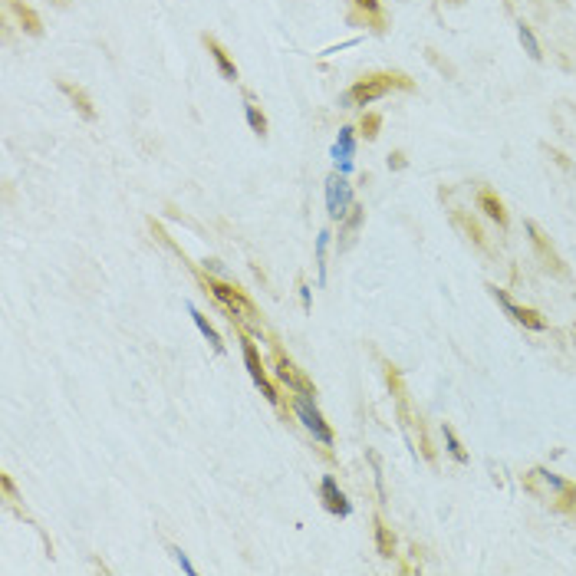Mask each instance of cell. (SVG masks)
<instances>
[{"label":"cell","mask_w":576,"mask_h":576,"mask_svg":"<svg viewBox=\"0 0 576 576\" xmlns=\"http://www.w3.org/2000/svg\"><path fill=\"white\" fill-rule=\"evenodd\" d=\"M386 382H388V388H392V399H395L399 418H402V425L409 428L415 448L422 451V458H425V461L435 464V448H431V438H428V431H425V422H422V415L412 409V402H409V388H405V382H402V376H399V369H395L392 363H386Z\"/></svg>","instance_id":"1"},{"label":"cell","mask_w":576,"mask_h":576,"mask_svg":"<svg viewBox=\"0 0 576 576\" xmlns=\"http://www.w3.org/2000/svg\"><path fill=\"white\" fill-rule=\"evenodd\" d=\"M524 488L530 494H537L540 501H550L553 511L560 513H576V481H566V477H557L543 468H534L530 475L524 477Z\"/></svg>","instance_id":"2"},{"label":"cell","mask_w":576,"mask_h":576,"mask_svg":"<svg viewBox=\"0 0 576 576\" xmlns=\"http://www.w3.org/2000/svg\"><path fill=\"white\" fill-rule=\"evenodd\" d=\"M198 280H201V287L211 290V297L224 306L227 320H231L234 326H244V323L261 326L257 306H254V300L240 287H231V283H224V280H214V277H204V274H198Z\"/></svg>","instance_id":"3"},{"label":"cell","mask_w":576,"mask_h":576,"mask_svg":"<svg viewBox=\"0 0 576 576\" xmlns=\"http://www.w3.org/2000/svg\"><path fill=\"white\" fill-rule=\"evenodd\" d=\"M392 89L412 92L415 89L412 76H405V73H365L363 79H356V83L346 89L343 102H346V106H369V102L388 96Z\"/></svg>","instance_id":"4"},{"label":"cell","mask_w":576,"mask_h":576,"mask_svg":"<svg viewBox=\"0 0 576 576\" xmlns=\"http://www.w3.org/2000/svg\"><path fill=\"white\" fill-rule=\"evenodd\" d=\"M238 333H240V352H244V365H247L251 379L257 382V388L263 392V399L274 402V405H280V392H277L274 382L267 379V369H263V359H261V349H257V343L251 339V333H247L244 326H238Z\"/></svg>","instance_id":"5"},{"label":"cell","mask_w":576,"mask_h":576,"mask_svg":"<svg viewBox=\"0 0 576 576\" xmlns=\"http://www.w3.org/2000/svg\"><path fill=\"white\" fill-rule=\"evenodd\" d=\"M527 234H530V244H534V251H537L543 270H550V274L560 277V280H570V267H566L563 257L557 254V247L550 244V238L543 234V227H540L537 221H527Z\"/></svg>","instance_id":"6"},{"label":"cell","mask_w":576,"mask_h":576,"mask_svg":"<svg viewBox=\"0 0 576 576\" xmlns=\"http://www.w3.org/2000/svg\"><path fill=\"white\" fill-rule=\"evenodd\" d=\"M274 372H277V379L290 388V392H300V395H310V399L316 395V388H313V382L306 379V372L297 369V363H293V359H290L280 346H274Z\"/></svg>","instance_id":"7"},{"label":"cell","mask_w":576,"mask_h":576,"mask_svg":"<svg viewBox=\"0 0 576 576\" xmlns=\"http://www.w3.org/2000/svg\"><path fill=\"white\" fill-rule=\"evenodd\" d=\"M293 412H297V418H300L303 425H306V431H310L313 438H320L323 445H333V428L326 425L323 412H320L313 402H310V395H300V392H293Z\"/></svg>","instance_id":"8"},{"label":"cell","mask_w":576,"mask_h":576,"mask_svg":"<svg viewBox=\"0 0 576 576\" xmlns=\"http://www.w3.org/2000/svg\"><path fill=\"white\" fill-rule=\"evenodd\" d=\"M326 208H329L333 221H343L346 211L352 208V191L343 175H329V181H326Z\"/></svg>","instance_id":"9"},{"label":"cell","mask_w":576,"mask_h":576,"mask_svg":"<svg viewBox=\"0 0 576 576\" xmlns=\"http://www.w3.org/2000/svg\"><path fill=\"white\" fill-rule=\"evenodd\" d=\"M491 293H494V300L501 303L504 310L511 313V320L513 323H520V326H527V329H547V320L540 316V310H534V306H517V303H511V297L504 293V290H497V287H488Z\"/></svg>","instance_id":"10"},{"label":"cell","mask_w":576,"mask_h":576,"mask_svg":"<svg viewBox=\"0 0 576 576\" xmlns=\"http://www.w3.org/2000/svg\"><path fill=\"white\" fill-rule=\"evenodd\" d=\"M201 43H204V50L211 53V60H214V66H217V73L224 76L227 83H238V79H240V69H238V63H234V56L227 53L224 43H221L217 37H211V33H201Z\"/></svg>","instance_id":"11"},{"label":"cell","mask_w":576,"mask_h":576,"mask_svg":"<svg viewBox=\"0 0 576 576\" xmlns=\"http://www.w3.org/2000/svg\"><path fill=\"white\" fill-rule=\"evenodd\" d=\"M477 211L488 214V217L501 227V231H507V224H511V214H507L504 201L497 198V191H494V188H481V191H477Z\"/></svg>","instance_id":"12"},{"label":"cell","mask_w":576,"mask_h":576,"mask_svg":"<svg viewBox=\"0 0 576 576\" xmlns=\"http://www.w3.org/2000/svg\"><path fill=\"white\" fill-rule=\"evenodd\" d=\"M320 497H323V507L329 513H336V517H346V513L352 511L349 507V501H346V494L339 491V484H336V477H329L326 475L323 481H320Z\"/></svg>","instance_id":"13"},{"label":"cell","mask_w":576,"mask_h":576,"mask_svg":"<svg viewBox=\"0 0 576 576\" xmlns=\"http://www.w3.org/2000/svg\"><path fill=\"white\" fill-rule=\"evenodd\" d=\"M7 10L17 17V24H20L24 33H30V37H43V20H40V13L33 10L26 0H7Z\"/></svg>","instance_id":"14"},{"label":"cell","mask_w":576,"mask_h":576,"mask_svg":"<svg viewBox=\"0 0 576 576\" xmlns=\"http://www.w3.org/2000/svg\"><path fill=\"white\" fill-rule=\"evenodd\" d=\"M60 92H63L66 99L73 102V109L86 122H96V106H92V99H89V92L83 86H76V83H69V79H60Z\"/></svg>","instance_id":"15"},{"label":"cell","mask_w":576,"mask_h":576,"mask_svg":"<svg viewBox=\"0 0 576 576\" xmlns=\"http://www.w3.org/2000/svg\"><path fill=\"white\" fill-rule=\"evenodd\" d=\"M352 7H356L352 20H365V24H372L376 33L386 30V13H382V3H379V0H352Z\"/></svg>","instance_id":"16"},{"label":"cell","mask_w":576,"mask_h":576,"mask_svg":"<svg viewBox=\"0 0 576 576\" xmlns=\"http://www.w3.org/2000/svg\"><path fill=\"white\" fill-rule=\"evenodd\" d=\"M372 527H376V550H379V557L392 560V557H395V534H392V527H388L382 517H376Z\"/></svg>","instance_id":"17"},{"label":"cell","mask_w":576,"mask_h":576,"mask_svg":"<svg viewBox=\"0 0 576 576\" xmlns=\"http://www.w3.org/2000/svg\"><path fill=\"white\" fill-rule=\"evenodd\" d=\"M188 313H191V320H195V326L201 329V336L211 343V349H214V352H224V343H221V336H217V329H214V326L208 323V316L201 313V310H195V306H188Z\"/></svg>","instance_id":"18"},{"label":"cell","mask_w":576,"mask_h":576,"mask_svg":"<svg viewBox=\"0 0 576 576\" xmlns=\"http://www.w3.org/2000/svg\"><path fill=\"white\" fill-rule=\"evenodd\" d=\"M454 221H458V224H461V231L464 234H468V238L475 240L477 247H481V251H491V244H488V238H484V231H481V227H477V221L475 217H468V214L464 211H454Z\"/></svg>","instance_id":"19"},{"label":"cell","mask_w":576,"mask_h":576,"mask_svg":"<svg viewBox=\"0 0 576 576\" xmlns=\"http://www.w3.org/2000/svg\"><path fill=\"white\" fill-rule=\"evenodd\" d=\"M517 37H520V47L527 50V56L540 63V60H543V50H540V43H537V37H534V30H530V24H527V20H520V24H517Z\"/></svg>","instance_id":"20"},{"label":"cell","mask_w":576,"mask_h":576,"mask_svg":"<svg viewBox=\"0 0 576 576\" xmlns=\"http://www.w3.org/2000/svg\"><path fill=\"white\" fill-rule=\"evenodd\" d=\"M244 113H247V126H251L254 135H257V138H267V129H270V126H267V115L261 113V106L247 99V102H244Z\"/></svg>","instance_id":"21"},{"label":"cell","mask_w":576,"mask_h":576,"mask_svg":"<svg viewBox=\"0 0 576 576\" xmlns=\"http://www.w3.org/2000/svg\"><path fill=\"white\" fill-rule=\"evenodd\" d=\"M363 211H365V208L352 204V214L339 221V238H346V240H343V247H346V244H352V234H356V231H359V224H363Z\"/></svg>","instance_id":"22"},{"label":"cell","mask_w":576,"mask_h":576,"mask_svg":"<svg viewBox=\"0 0 576 576\" xmlns=\"http://www.w3.org/2000/svg\"><path fill=\"white\" fill-rule=\"evenodd\" d=\"M352 149H356V142H352V129H339V142H336V158L343 162V168H349L352 162Z\"/></svg>","instance_id":"23"},{"label":"cell","mask_w":576,"mask_h":576,"mask_svg":"<svg viewBox=\"0 0 576 576\" xmlns=\"http://www.w3.org/2000/svg\"><path fill=\"white\" fill-rule=\"evenodd\" d=\"M441 435H445V445H448V451H451V458L458 464H468V451H464V445H461V438L454 435V428L451 425H441Z\"/></svg>","instance_id":"24"},{"label":"cell","mask_w":576,"mask_h":576,"mask_svg":"<svg viewBox=\"0 0 576 576\" xmlns=\"http://www.w3.org/2000/svg\"><path fill=\"white\" fill-rule=\"evenodd\" d=\"M379 129H382V115L379 113H363V119H359V135H363L365 142H376Z\"/></svg>","instance_id":"25"},{"label":"cell","mask_w":576,"mask_h":576,"mask_svg":"<svg viewBox=\"0 0 576 576\" xmlns=\"http://www.w3.org/2000/svg\"><path fill=\"white\" fill-rule=\"evenodd\" d=\"M0 488H3V497H7V501H17V488H13L10 475H0Z\"/></svg>","instance_id":"26"},{"label":"cell","mask_w":576,"mask_h":576,"mask_svg":"<svg viewBox=\"0 0 576 576\" xmlns=\"http://www.w3.org/2000/svg\"><path fill=\"white\" fill-rule=\"evenodd\" d=\"M405 151H392V155H388V168H395V172H402V168H405Z\"/></svg>","instance_id":"27"},{"label":"cell","mask_w":576,"mask_h":576,"mask_svg":"<svg viewBox=\"0 0 576 576\" xmlns=\"http://www.w3.org/2000/svg\"><path fill=\"white\" fill-rule=\"evenodd\" d=\"M53 3H56V7H66V3H69V0H53Z\"/></svg>","instance_id":"28"},{"label":"cell","mask_w":576,"mask_h":576,"mask_svg":"<svg viewBox=\"0 0 576 576\" xmlns=\"http://www.w3.org/2000/svg\"><path fill=\"white\" fill-rule=\"evenodd\" d=\"M448 3H464V0H448Z\"/></svg>","instance_id":"29"}]
</instances>
